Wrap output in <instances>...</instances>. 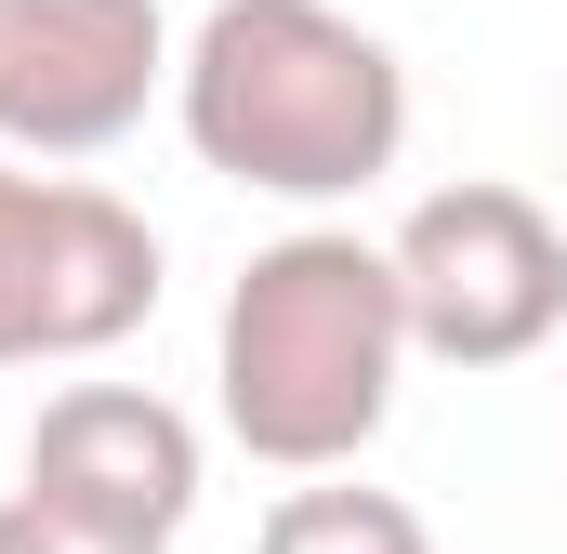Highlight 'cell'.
Masks as SVG:
<instances>
[{
    "instance_id": "obj_8",
    "label": "cell",
    "mask_w": 567,
    "mask_h": 554,
    "mask_svg": "<svg viewBox=\"0 0 567 554\" xmlns=\"http://www.w3.org/2000/svg\"><path fill=\"white\" fill-rule=\"evenodd\" d=\"M0 554H172V542L106 529V515H80V502H53V489H13V502H0Z\"/></svg>"
},
{
    "instance_id": "obj_5",
    "label": "cell",
    "mask_w": 567,
    "mask_h": 554,
    "mask_svg": "<svg viewBox=\"0 0 567 554\" xmlns=\"http://www.w3.org/2000/svg\"><path fill=\"white\" fill-rule=\"evenodd\" d=\"M158 0H0V145L13 158H106L172 93Z\"/></svg>"
},
{
    "instance_id": "obj_4",
    "label": "cell",
    "mask_w": 567,
    "mask_h": 554,
    "mask_svg": "<svg viewBox=\"0 0 567 554\" xmlns=\"http://www.w3.org/2000/svg\"><path fill=\"white\" fill-rule=\"evenodd\" d=\"M158 317V225L80 172H13L0 145V370L106 357Z\"/></svg>"
},
{
    "instance_id": "obj_1",
    "label": "cell",
    "mask_w": 567,
    "mask_h": 554,
    "mask_svg": "<svg viewBox=\"0 0 567 554\" xmlns=\"http://www.w3.org/2000/svg\"><path fill=\"white\" fill-rule=\"evenodd\" d=\"M172 120L198 145V172L290 198V212H330L396 172L410 66L343 0H212L172 53Z\"/></svg>"
},
{
    "instance_id": "obj_6",
    "label": "cell",
    "mask_w": 567,
    "mask_h": 554,
    "mask_svg": "<svg viewBox=\"0 0 567 554\" xmlns=\"http://www.w3.org/2000/svg\"><path fill=\"white\" fill-rule=\"evenodd\" d=\"M27 489L106 515V529H145V542H185L198 489H212V449L198 422L145 383H66L53 410L27 422Z\"/></svg>"
},
{
    "instance_id": "obj_2",
    "label": "cell",
    "mask_w": 567,
    "mask_h": 554,
    "mask_svg": "<svg viewBox=\"0 0 567 554\" xmlns=\"http://www.w3.org/2000/svg\"><path fill=\"white\" fill-rule=\"evenodd\" d=\"M410 383V290L357 225L265 238L212 317V410L265 475H343Z\"/></svg>"
},
{
    "instance_id": "obj_7",
    "label": "cell",
    "mask_w": 567,
    "mask_h": 554,
    "mask_svg": "<svg viewBox=\"0 0 567 554\" xmlns=\"http://www.w3.org/2000/svg\"><path fill=\"white\" fill-rule=\"evenodd\" d=\"M251 554H435V529H423V502L357 489V462H343V475L278 489V502H265V529H251Z\"/></svg>"
},
{
    "instance_id": "obj_3",
    "label": "cell",
    "mask_w": 567,
    "mask_h": 554,
    "mask_svg": "<svg viewBox=\"0 0 567 554\" xmlns=\"http://www.w3.org/2000/svg\"><path fill=\"white\" fill-rule=\"evenodd\" d=\"M383 252L410 290V357L435 370H515L567 330V225L528 185H435Z\"/></svg>"
}]
</instances>
